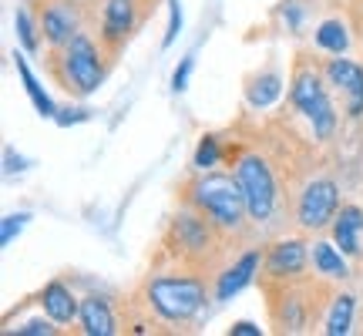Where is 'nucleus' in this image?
Masks as SVG:
<instances>
[{"mask_svg": "<svg viewBox=\"0 0 363 336\" xmlns=\"http://www.w3.org/2000/svg\"><path fill=\"white\" fill-rule=\"evenodd\" d=\"M189 202H192V208L206 212L208 219L216 222V229H225V233L242 229V219H249L239 181L225 179V175H202L199 181H192Z\"/></svg>", "mask_w": 363, "mask_h": 336, "instance_id": "nucleus-1", "label": "nucleus"}, {"mask_svg": "<svg viewBox=\"0 0 363 336\" xmlns=\"http://www.w3.org/2000/svg\"><path fill=\"white\" fill-rule=\"evenodd\" d=\"M54 71H57L61 88L71 91L74 98H88V94H94L104 84L101 51L94 47V40L88 34H74L65 47H57Z\"/></svg>", "mask_w": 363, "mask_h": 336, "instance_id": "nucleus-2", "label": "nucleus"}, {"mask_svg": "<svg viewBox=\"0 0 363 336\" xmlns=\"http://www.w3.org/2000/svg\"><path fill=\"white\" fill-rule=\"evenodd\" d=\"M145 299L165 323H192L206 306V283L195 276H155L145 286Z\"/></svg>", "mask_w": 363, "mask_h": 336, "instance_id": "nucleus-3", "label": "nucleus"}, {"mask_svg": "<svg viewBox=\"0 0 363 336\" xmlns=\"http://www.w3.org/2000/svg\"><path fill=\"white\" fill-rule=\"evenodd\" d=\"M233 179L242 189L246 198V212L252 222H269L276 212V179H272V168L266 165V158L259 155H242L235 162Z\"/></svg>", "mask_w": 363, "mask_h": 336, "instance_id": "nucleus-4", "label": "nucleus"}, {"mask_svg": "<svg viewBox=\"0 0 363 336\" xmlns=\"http://www.w3.org/2000/svg\"><path fill=\"white\" fill-rule=\"evenodd\" d=\"M289 98L296 104V111L313 125V135L326 142L333 128H337V111H333V101L326 94V84L320 81L316 71H299L293 78V88H289Z\"/></svg>", "mask_w": 363, "mask_h": 336, "instance_id": "nucleus-5", "label": "nucleus"}, {"mask_svg": "<svg viewBox=\"0 0 363 336\" xmlns=\"http://www.w3.org/2000/svg\"><path fill=\"white\" fill-rule=\"evenodd\" d=\"M340 212V185L333 179H313L299 192L296 219L303 229H326Z\"/></svg>", "mask_w": 363, "mask_h": 336, "instance_id": "nucleus-6", "label": "nucleus"}, {"mask_svg": "<svg viewBox=\"0 0 363 336\" xmlns=\"http://www.w3.org/2000/svg\"><path fill=\"white\" fill-rule=\"evenodd\" d=\"M212 225L216 222L208 219L206 212H179L172 219V242L182 256H206L208 249L216 246V235H212Z\"/></svg>", "mask_w": 363, "mask_h": 336, "instance_id": "nucleus-7", "label": "nucleus"}, {"mask_svg": "<svg viewBox=\"0 0 363 336\" xmlns=\"http://www.w3.org/2000/svg\"><path fill=\"white\" fill-rule=\"evenodd\" d=\"M40 30H44V40L51 47H65L74 34H81V21L74 4L71 0H48L40 7Z\"/></svg>", "mask_w": 363, "mask_h": 336, "instance_id": "nucleus-8", "label": "nucleus"}, {"mask_svg": "<svg viewBox=\"0 0 363 336\" xmlns=\"http://www.w3.org/2000/svg\"><path fill=\"white\" fill-rule=\"evenodd\" d=\"M326 78H330V84H337L347 94V115L360 118L363 115V65L343 57V54H333L326 61Z\"/></svg>", "mask_w": 363, "mask_h": 336, "instance_id": "nucleus-9", "label": "nucleus"}, {"mask_svg": "<svg viewBox=\"0 0 363 336\" xmlns=\"http://www.w3.org/2000/svg\"><path fill=\"white\" fill-rule=\"evenodd\" d=\"M135 27H138V0H104L101 40L108 47H121Z\"/></svg>", "mask_w": 363, "mask_h": 336, "instance_id": "nucleus-10", "label": "nucleus"}, {"mask_svg": "<svg viewBox=\"0 0 363 336\" xmlns=\"http://www.w3.org/2000/svg\"><path fill=\"white\" fill-rule=\"evenodd\" d=\"M306 262H310V252H306V242H299V239H279L266 252V272L272 279H296L303 276Z\"/></svg>", "mask_w": 363, "mask_h": 336, "instance_id": "nucleus-11", "label": "nucleus"}, {"mask_svg": "<svg viewBox=\"0 0 363 336\" xmlns=\"http://www.w3.org/2000/svg\"><path fill=\"white\" fill-rule=\"evenodd\" d=\"M259 262H262V256L256 252V249L242 252V256L235 259L233 266H229V269L219 276V283H216V299H219V303H229L233 296H239V293H242V289H246V286L256 279Z\"/></svg>", "mask_w": 363, "mask_h": 336, "instance_id": "nucleus-12", "label": "nucleus"}, {"mask_svg": "<svg viewBox=\"0 0 363 336\" xmlns=\"http://www.w3.org/2000/svg\"><path fill=\"white\" fill-rule=\"evenodd\" d=\"M78 323H81V333H88V336H115L118 333L115 313H111V306H108V299L104 296H84L81 299Z\"/></svg>", "mask_w": 363, "mask_h": 336, "instance_id": "nucleus-13", "label": "nucleus"}, {"mask_svg": "<svg viewBox=\"0 0 363 336\" xmlns=\"http://www.w3.org/2000/svg\"><path fill=\"white\" fill-rule=\"evenodd\" d=\"M40 310L48 313L54 323H71V320H78L81 299L71 293V286H65L61 279H54V283H48L44 293H40Z\"/></svg>", "mask_w": 363, "mask_h": 336, "instance_id": "nucleus-14", "label": "nucleus"}, {"mask_svg": "<svg viewBox=\"0 0 363 336\" xmlns=\"http://www.w3.org/2000/svg\"><path fill=\"white\" fill-rule=\"evenodd\" d=\"M360 233H363V208L340 206L337 219H333V242L347 256H360Z\"/></svg>", "mask_w": 363, "mask_h": 336, "instance_id": "nucleus-15", "label": "nucleus"}, {"mask_svg": "<svg viewBox=\"0 0 363 336\" xmlns=\"http://www.w3.org/2000/svg\"><path fill=\"white\" fill-rule=\"evenodd\" d=\"M313 269L326 279H347L350 276L347 252L337 242H313Z\"/></svg>", "mask_w": 363, "mask_h": 336, "instance_id": "nucleus-16", "label": "nucleus"}, {"mask_svg": "<svg viewBox=\"0 0 363 336\" xmlns=\"http://www.w3.org/2000/svg\"><path fill=\"white\" fill-rule=\"evenodd\" d=\"M13 67H17V74H21V81H24V91H27V98H30V104L38 108V115H44V118H54V115H57V108H54L51 94L40 88V81L34 78V71L27 67V61H24V54H21V51L13 54Z\"/></svg>", "mask_w": 363, "mask_h": 336, "instance_id": "nucleus-17", "label": "nucleus"}, {"mask_svg": "<svg viewBox=\"0 0 363 336\" xmlns=\"http://www.w3.org/2000/svg\"><path fill=\"white\" fill-rule=\"evenodd\" d=\"M353 313H357V299H353L350 293L337 296L333 306H330V316H326V323H323V333L326 336H347L353 326Z\"/></svg>", "mask_w": 363, "mask_h": 336, "instance_id": "nucleus-18", "label": "nucleus"}, {"mask_svg": "<svg viewBox=\"0 0 363 336\" xmlns=\"http://www.w3.org/2000/svg\"><path fill=\"white\" fill-rule=\"evenodd\" d=\"M279 94H283V78H279L276 71H266V74H259V78L249 84L246 101L252 104V108H269Z\"/></svg>", "mask_w": 363, "mask_h": 336, "instance_id": "nucleus-19", "label": "nucleus"}, {"mask_svg": "<svg viewBox=\"0 0 363 336\" xmlns=\"http://www.w3.org/2000/svg\"><path fill=\"white\" fill-rule=\"evenodd\" d=\"M316 47H323L326 54H347L350 47V34L343 21H323L316 27Z\"/></svg>", "mask_w": 363, "mask_h": 336, "instance_id": "nucleus-20", "label": "nucleus"}, {"mask_svg": "<svg viewBox=\"0 0 363 336\" xmlns=\"http://www.w3.org/2000/svg\"><path fill=\"white\" fill-rule=\"evenodd\" d=\"M219 158H222L219 138H216V135H206V138L199 142V148H195V158H192V165L199 168V172H212V168L219 165Z\"/></svg>", "mask_w": 363, "mask_h": 336, "instance_id": "nucleus-21", "label": "nucleus"}, {"mask_svg": "<svg viewBox=\"0 0 363 336\" xmlns=\"http://www.w3.org/2000/svg\"><path fill=\"white\" fill-rule=\"evenodd\" d=\"M13 30H17V40H21V47L24 51H38V27H34V21H30V13L27 11H17L13 13Z\"/></svg>", "mask_w": 363, "mask_h": 336, "instance_id": "nucleus-22", "label": "nucleus"}, {"mask_svg": "<svg viewBox=\"0 0 363 336\" xmlns=\"http://www.w3.org/2000/svg\"><path fill=\"white\" fill-rule=\"evenodd\" d=\"M279 323H283V330H289V333H296V330L306 326V313H303L296 296H283V316H279Z\"/></svg>", "mask_w": 363, "mask_h": 336, "instance_id": "nucleus-23", "label": "nucleus"}, {"mask_svg": "<svg viewBox=\"0 0 363 336\" xmlns=\"http://www.w3.org/2000/svg\"><path fill=\"white\" fill-rule=\"evenodd\" d=\"M27 212H13V215H4V222H0V246H11L17 235L24 233V225H27Z\"/></svg>", "mask_w": 363, "mask_h": 336, "instance_id": "nucleus-24", "label": "nucleus"}, {"mask_svg": "<svg viewBox=\"0 0 363 336\" xmlns=\"http://www.w3.org/2000/svg\"><path fill=\"white\" fill-rule=\"evenodd\" d=\"M51 323H54V320L48 316V313H44L40 320H27V323L17 326V336H54L57 330H54Z\"/></svg>", "mask_w": 363, "mask_h": 336, "instance_id": "nucleus-25", "label": "nucleus"}, {"mask_svg": "<svg viewBox=\"0 0 363 336\" xmlns=\"http://www.w3.org/2000/svg\"><path fill=\"white\" fill-rule=\"evenodd\" d=\"M182 34V7H179V0H169V30H165V47H172L175 44V38Z\"/></svg>", "mask_w": 363, "mask_h": 336, "instance_id": "nucleus-26", "label": "nucleus"}, {"mask_svg": "<svg viewBox=\"0 0 363 336\" xmlns=\"http://www.w3.org/2000/svg\"><path fill=\"white\" fill-rule=\"evenodd\" d=\"M88 118H91L88 108H65V111L54 115V121H57L61 128H71V125H81V121H88Z\"/></svg>", "mask_w": 363, "mask_h": 336, "instance_id": "nucleus-27", "label": "nucleus"}, {"mask_svg": "<svg viewBox=\"0 0 363 336\" xmlns=\"http://www.w3.org/2000/svg\"><path fill=\"white\" fill-rule=\"evenodd\" d=\"M195 67V57L189 54V57H182V65L175 67V74H172V91H185L189 88V74H192Z\"/></svg>", "mask_w": 363, "mask_h": 336, "instance_id": "nucleus-28", "label": "nucleus"}, {"mask_svg": "<svg viewBox=\"0 0 363 336\" xmlns=\"http://www.w3.org/2000/svg\"><path fill=\"white\" fill-rule=\"evenodd\" d=\"M24 168H27V158L24 155H17L13 148H7V152H4V172H7V175H13V172H24Z\"/></svg>", "mask_w": 363, "mask_h": 336, "instance_id": "nucleus-29", "label": "nucleus"}, {"mask_svg": "<svg viewBox=\"0 0 363 336\" xmlns=\"http://www.w3.org/2000/svg\"><path fill=\"white\" fill-rule=\"evenodd\" d=\"M283 17H286V24H289V30H296L299 21H303V11L296 7V0H289V4L283 7Z\"/></svg>", "mask_w": 363, "mask_h": 336, "instance_id": "nucleus-30", "label": "nucleus"}, {"mask_svg": "<svg viewBox=\"0 0 363 336\" xmlns=\"http://www.w3.org/2000/svg\"><path fill=\"white\" fill-rule=\"evenodd\" d=\"M229 333H233V336H259L262 330L256 323H249V320H239V323H235Z\"/></svg>", "mask_w": 363, "mask_h": 336, "instance_id": "nucleus-31", "label": "nucleus"}]
</instances>
